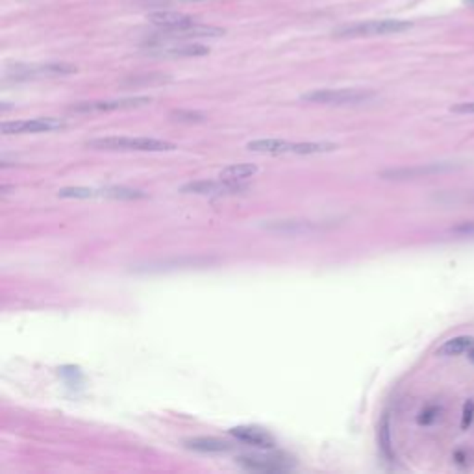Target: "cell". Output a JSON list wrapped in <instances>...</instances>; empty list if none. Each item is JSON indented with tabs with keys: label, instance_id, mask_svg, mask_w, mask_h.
Returning <instances> with one entry per match:
<instances>
[{
	"label": "cell",
	"instance_id": "obj_10",
	"mask_svg": "<svg viewBox=\"0 0 474 474\" xmlns=\"http://www.w3.org/2000/svg\"><path fill=\"white\" fill-rule=\"evenodd\" d=\"M237 463L246 470L254 473H283L291 470L293 465L288 460L278 456H261V454H252V456H239Z\"/></svg>",
	"mask_w": 474,
	"mask_h": 474
},
{
	"label": "cell",
	"instance_id": "obj_14",
	"mask_svg": "<svg viewBox=\"0 0 474 474\" xmlns=\"http://www.w3.org/2000/svg\"><path fill=\"white\" fill-rule=\"evenodd\" d=\"M183 445H186L189 450L204 452V454H224V452L232 450V445H230V443L221 441V439H215V438L186 439Z\"/></svg>",
	"mask_w": 474,
	"mask_h": 474
},
{
	"label": "cell",
	"instance_id": "obj_9",
	"mask_svg": "<svg viewBox=\"0 0 474 474\" xmlns=\"http://www.w3.org/2000/svg\"><path fill=\"white\" fill-rule=\"evenodd\" d=\"M151 102H152L151 96H128V99H111V101L80 102V104L71 106V111H73V114H102V111L141 108V106L151 104Z\"/></svg>",
	"mask_w": 474,
	"mask_h": 474
},
{
	"label": "cell",
	"instance_id": "obj_1",
	"mask_svg": "<svg viewBox=\"0 0 474 474\" xmlns=\"http://www.w3.org/2000/svg\"><path fill=\"white\" fill-rule=\"evenodd\" d=\"M87 148L117 152H173L176 145L154 137H99L86 143Z\"/></svg>",
	"mask_w": 474,
	"mask_h": 474
},
{
	"label": "cell",
	"instance_id": "obj_24",
	"mask_svg": "<svg viewBox=\"0 0 474 474\" xmlns=\"http://www.w3.org/2000/svg\"><path fill=\"white\" fill-rule=\"evenodd\" d=\"M469 360H470V363L474 365V348L473 351H469Z\"/></svg>",
	"mask_w": 474,
	"mask_h": 474
},
{
	"label": "cell",
	"instance_id": "obj_19",
	"mask_svg": "<svg viewBox=\"0 0 474 474\" xmlns=\"http://www.w3.org/2000/svg\"><path fill=\"white\" fill-rule=\"evenodd\" d=\"M171 118H173V121H178V123H202L206 117L202 114H198V111L178 110L171 114Z\"/></svg>",
	"mask_w": 474,
	"mask_h": 474
},
{
	"label": "cell",
	"instance_id": "obj_15",
	"mask_svg": "<svg viewBox=\"0 0 474 474\" xmlns=\"http://www.w3.org/2000/svg\"><path fill=\"white\" fill-rule=\"evenodd\" d=\"M474 348V336H458L448 341H445L441 347L438 348V356L443 358H450V356H460V354H469V351Z\"/></svg>",
	"mask_w": 474,
	"mask_h": 474
},
{
	"label": "cell",
	"instance_id": "obj_17",
	"mask_svg": "<svg viewBox=\"0 0 474 474\" xmlns=\"http://www.w3.org/2000/svg\"><path fill=\"white\" fill-rule=\"evenodd\" d=\"M258 173V165L252 163H237V165H230L226 169L221 171L219 178H224V180H232V182H245L248 178H252L254 174Z\"/></svg>",
	"mask_w": 474,
	"mask_h": 474
},
{
	"label": "cell",
	"instance_id": "obj_21",
	"mask_svg": "<svg viewBox=\"0 0 474 474\" xmlns=\"http://www.w3.org/2000/svg\"><path fill=\"white\" fill-rule=\"evenodd\" d=\"M439 413H441V408H428V410H424L419 417V424H432L438 420Z\"/></svg>",
	"mask_w": 474,
	"mask_h": 474
},
{
	"label": "cell",
	"instance_id": "obj_8",
	"mask_svg": "<svg viewBox=\"0 0 474 474\" xmlns=\"http://www.w3.org/2000/svg\"><path fill=\"white\" fill-rule=\"evenodd\" d=\"M67 123L58 117H37L28 118V121H9V123L0 124V132L4 136H17V133H39V132H54V130H64Z\"/></svg>",
	"mask_w": 474,
	"mask_h": 474
},
{
	"label": "cell",
	"instance_id": "obj_3",
	"mask_svg": "<svg viewBox=\"0 0 474 474\" xmlns=\"http://www.w3.org/2000/svg\"><path fill=\"white\" fill-rule=\"evenodd\" d=\"M59 198H115V201H137L146 198V193L132 187H64L58 191Z\"/></svg>",
	"mask_w": 474,
	"mask_h": 474
},
{
	"label": "cell",
	"instance_id": "obj_13",
	"mask_svg": "<svg viewBox=\"0 0 474 474\" xmlns=\"http://www.w3.org/2000/svg\"><path fill=\"white\" fill-rule=\"evenodd\" d=\"M246 148L258 154H293V143L286 139H256L246 143Z\"/></svg>",
	"mask_w": 474,
	"mask_h": 474
},
{
	"label": "cell",
	"instance_id": "obj_16",
	"mask_svg": "<svg viewBox=\"0 0 474 474\" xmlns=\"http://www.w3.org/2000/svg\"><path fill=\"white\" fill-rule=\"evenodd\" d=\"M339 146L330 141H302L293 143V154L298 156H313V154H328V152L338 151Z\"/></svg>",
	"mask_w": 474,
	"mask_h": 474
},
{
	"label": "cell",
	"instance_id": "obj_5",
	"mask_svg": "<svg viewBox=\"0 0 474 474\" xmlns=\"http://www.w3.org/2000/svg\"><path fill=\"white\" fill-rule=\"evenodd\" d=\"M143 51L156 58H201L210 54V49L196 43L165 41V39H148L143 45Z\"/></svg>",
	"mask_w": 474,
	"mask_h": 474
},
{
	"label": "cell",
	"instance_id": "obj_2",
	"mask_svg": "<svg viewBox=\"0 0 474 474\" xmlns=\"http://www.w3.org/2000/svg\"><path fill=\"white\" fill-rule=\"evenodd\" d=\"M413 26L408 21H397V19H380V21H363V23L348 24L336 30L338 37H374L388 36V34L406 32Z\"/></svg>",
	"mask_w": 474,
	"mask_h": 474
},
{
	"label": "cell",
	"instance_id": "obj_4",
	"mask_svg": "<svg viewBox=\"0 0 474 474\" xmlns=\"http://www.w3.org/2000/svg\"><path fill=\"white\" fill-rule=\"evenodd\" d=\"M374 96L373 91L365 89H317L302 95L304 102H313V104H330V106H348V104H363Z\"/></svg>",
	"mask_w": 474,
	"mask_h": 474
},
{
	"label": "cell",
	"instance_id": "obj_23",
	"mask_svg": "<svg viewBox=\"0 0 474 474\" xmlns=\"http://www.w3.org/2000/svg\"><path fill=\"white\" fill-rule=\"evenodd\" d=\"M450 110L454 111V114H469V115H473L474 114V102H461V104L452 106Z\"/></svg>",
	"mask_w": 474,
	"mask_h": 474
},
{
	"label": "cell",
	"instance_id": "obj_7",
	"mask_svg": "<svg viewBox=\"0 0 474 474\" xmlns=\"http://www.w3.org/2000/svg\"><path fill=\"white\" fill-rule=\"evenodd\" d=\"M248 189V186L243 182H232V180H196L180 187V191L186 195H201V196H224L236 195Z\"/></svg>",
	"mask_w": 474,
	"mask_h": 474
},
{
	"label": "cell",
	"instance_id": "obj_22",
	"mask_svg": "<svg viewBox=\"0 0 474 474\" xmlns=\"http://www.w3.org/2000/svg\"><path fill=\"white\" fill-rule=\"evenodd\" d=\"M474 419V402H467L463 408V419H461V428L467 430Z\"/></svg>",
	"mask_w": 474,
	"mask_h": 474
},
{
	"label": "cell",
	"instance_id": "obj_12",
	"mask_svg": "<svg viewBox=\"0 0 474 474\" xmlns=\"http://www.w3.org/2000/svg\"><path fill=\"white\" fill-rule=\"evenodd\" d=\"M454 169L450 163H426L417 165V167H404V169H391L382 173L380 176L385 180H411V178H426L432 174H441Z\"/></svg>",
	"mask_w": 474,
	"mask_h": 474
},
{
	"label": "cell",
	"instance_id": "obj_11",
	"mask_svg": "<svg viewBox=\"0 0 474 474\" xmlns=\"http://www.w3.org/2000/svg\"><path fill=\"white\" fill-rule=\"evenodd\" d=\"M230 435L236 438L237 441L245 443L248 447L260 448V450H273L276 445L273 435L260 426H236L230 430Z\"/></svg>",
	"mask_w": 474,
	"mask_h": 474
},
{
	"label": "cell",
	"instance_id": "obj_18",
	"mask_svg": "<svg viewBox=\"0 0 474 474\" xmlns=\"http://www.w3.org/2000/svg\"><path fill=\"white\" fill-rule=\"evenodd\" d=\"M271 230L276 232H289V233H302L313 230L317 224L310 223V221H278V223L267 224Z\"/></svg>",
	"mask_w": 474,
	"mask_h": 474
},
{
	"label": "cell",
	"instance_id": "obj_20",
	"mask_svg": "<svg viewBox=\"0 0 474 474\" xmlns=\"http://www.w3.org/2000/svg\"><path fill=\"white\" fill-rule=\"evenodd\" d=\"M450 233L456 237H474V221H469V223H460L458 226L450 228Z\"/></svg>",
	"mask_w": 474,
	"mask_h": 474
},
{
	"label": "cell",
	"instance_id": "obj_6",
	"mask_svg": "<svg viewBox=\"0 0 474 474\" xmlns=\"http://www.w3.org/2000/svg\"><path fill=\"white\" fill-rule=\"evenodd\" d=\"M78 69L71 64H39V65H14L6 71V80H41V78H58L74 74Z\"/></svg>",
	"mask_w": 474,
	"mask_h": 474
}]
</instances>
